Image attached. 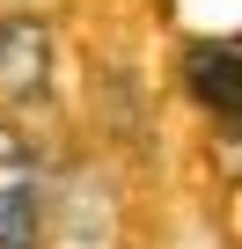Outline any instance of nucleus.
<instances>
[{
  "instance_id": "obj_3",
  "label": "nucleus",
  "mask_w": 242,
  "mask_h": 249,
  "mask_svg": "<svg viewBox=\"0 0 242 249\" xmlns=\"http://www.w3.org/2000/svg\"><path fill=\"white\" fill-rule=\"evenodd\" d=\"M184 73H191V88H198V103L213 117H235L242 110V59H235V44H220V37L191 44L184 52Z\"/></svg>"
},
{
  "instance_id": "obj_2",
  "label": "nucleus",
  "mask_w": 242,
  "mask_h": 249,
  "mask_svg": "<svg viewBox=\"0 0 242 249\" xmlns=\"http://www.w3.org/2000/svg\"><path fill=\"white\" fill-rule=\"evenodd\" d=\"M44 73H52V37H44V22L8 15V22H0V95H8V103H37V95H44Z\"/></svg>"
},
{
  "instance_id": "obj_1",
  "label": "nucleus",
  "mask_w": 242,
  "mask_h": 249,
  "mask_svg": "<svg viewBox=\"0 0 242 249\" xmlns=\"http://www.w3.org/2000/svg\"><path fill=\"white\" fill-rule=\"evenodd\" d=\"M37 234V154L22 132L0 124V249H22Z\"/></svg>"
}]
</instances>
